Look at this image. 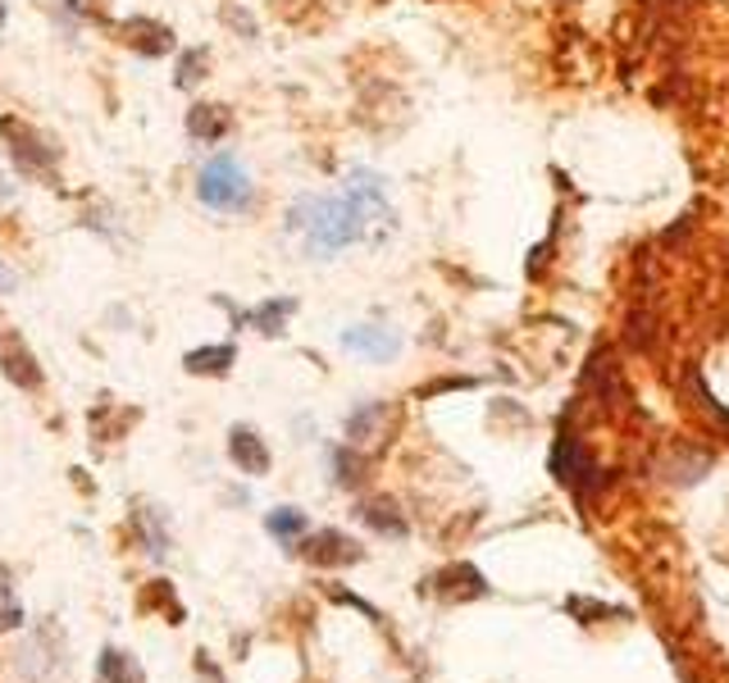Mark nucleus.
<instances>
[{
    "label": "nucleus",
    "mask_w": 729,
    "mask_h": 683,
    "mask_svg": "<svg viewBox=\"0 0 729 683\" xmlns=\"http://www.w3.org/2000/svg\"><path fill=\"white\" fill-rule=\"evenodd\" d=\"M237 360V352L228 347V342H219V347H197V352H187L183 356V369L187 374H228Z\"/></svg>",
    "instance_id": "13"
},
{
    "label": "nucleus",
    "mask_w": 729,
    "mask_h": 683,
    "mask_svg": "<svg viewBox=\"0 0 729 683\" xmlns=\"http://www.w3.org/2000/svg\"><path fill=\"white\" fill-rule=\"evenodd\" d=\"M333 478L343 483V487H356L361 478H365V461L352 452V447H343V452H333Z\"/></svg>",
    "instance_id": "18"
},
{
    "label": "nucleus",
    "mask_w": 729,
    "mask_h": 683,
    "mask_svg": "<svg viewBox=\"0 0 729 683\" xmlns=\"http://www.w3.org/2000/svg\"><path fill=\"white\" fill-rule=\"evenodd\" d=\"M0 374H6L14 387H23V393H37L41 387V365H37V356L28 352V342L19 333L0 337Z\"/></svg>",
    "instance_id": "4"
},
{
    "label": "nucleus",
    "mask_w": 729,
    "mask_h": 683,
    "mask_svg": "<svg viewBox=\"0 0 729 683\" xmlns=\"http://www.w3.org/2000/svg\"><path fill=\"white\" fill-rule=\"evenodd\" d=\"M0 137L10 141V160L28 174V178H56L60 165V146L51 137H41L32 123L23 119H0Z\"/></svg>",
    "instance_id": "3"
},
{
    "label": "nucleus",
    "mask_w": 729,
    "mask_h": 683,
    "mask_svg": "<svg viewBox=\"0 0 729 683\" xmlns=\"http://www.w3.org/2000/svg\"><path fill=\"white\" fill-rule=\"evenodd\" d=\"M119 41L132 46L141 56H169L174 51V32L156 19H124L119 23Z\"/></svg>",
    "instance_id": "5"
},
{
    "label": "nucleus",
    "mask_w": 729,
    "mask_h": 683,
    "mask_svg": "<svg viewBox=\"0 0 729 683\" xmlns=\"http://www.w3.org/2000/svg\"><path fill=\"white\" fill-rule=\"evenodd\" d=\"M252 174L242 169V160L237 156H215L206 169H201V178H197V197H201V206H210V210H219V215H242L252 206Z\"/></svg>",
    "instance_id": "1"
},
{
    "label": "nucleus",
    "mask_w": 729,
    "mask_h": 683,
    "mask_svg": "<svg viewBox=\"0 0 729 683\" xmlns=\"http://www.w3.org/2000/svg\"><path fill=\"white\" fill-rule=\"evenodd\" d=\"M343 342H347V352H361L370 360H393L397 356V337L387 328H352Z\"/></svg>",
    "instance_id": "12"
},
{
    "label": "nucleus",
    "mask_w": 729,
    "mask_h": 683,
    "mask_svg": "<svg viewBox=\"0 0 729 683\" xmlns=\"http://www.w3.org/2000/svg\"><path fill=\"white\" fill-rule=\"evenodd\" d=\"M69 6L78 14H87V19H101V0H69Z\"/></svg>",
    "instance_id": "21"
},
{
    "label": "nucleus",
    "mask_w": 729,
    "mask_h": 683,
    "mask_svg": "<svg viewBox=\"0 0 729 683\" xmlns=\"http://www.w3.org/2000/svg\"><path fill=\"white\" fill-rule=\"evenodd\" d=\"M201 78H206V51H191V56L178 60V87H191Z\"/></svg>",
    "instance_id": "20"
},
{
    "label": "nucleus",
    "mask_w": 729,
    "mask_h": 683,
    "mask_svg": "<svg viewBox=\"0 0 729 683\" xmlns=\"http://www.w3.org/2000/svg\"><path fill=\"white\" fill-rule=\"evenodd\" d=\"M0 28H6V0H0Z\"/></svg>",
    "instance_id": "23"
},
{
    "label": "nucleus",
    "mask_w": 729,
    "mask_h": 683,
    "mask_svg": "<svg viewBox=\"0 0 729 683\" xmlns=\"http://www.w3.org/2000/svg\"><path fill=\"white\" fill-rule=\"evenodd\" d=\"M137 606L146 611V615H165L169 624H183L187 620V611H183V602H178V593H174V583L169 578H151V583H141V597H137Z\"/></svg>",
    "instance_id": "9"
},
{
    "label": "nucleus",
    "mask_w": 729,
    "mask_h": 683,
    "mask_svg": "<svg viewBox=\"0 0 729 683\" xmlns=\"http://www.w3.org/2000/svg\"><path fill=\"white\" fill-rule=\"evenodd\" d=\"M132 533H137L141 547L151 556H169V528H165V515L156 506H137L132 511Z\"/></svg>",
    "instance_id": "10"
},
{
    "label": "nucleus",
    "mask_w": 729,
    "mask_h": 683,
    "mask_svg": "<svg viewBox=\"0 0 729 683\" xmlns=\"http://www.w3.org/2000/svg\"><path fill=\"white\" fill-rule=\"evenodd\" d=\"M10 197V182H6V174H0V201H6Z\"/></svg>",
    "instance_id": "22"
},
{
    "label": "nucleus",
    "mask_w": 729,
    "mask_h": 683,
    "mask_svg": "<svg viewBox=\"0 0 729 683\" xmlns=\"http://www.w3.org/2000/svg\"><path fill=\"white\" fill-rule=\"evenodd\" d=\"M187 132L197 137V141H219L228 132V110H219V106H191Z\"/></svg>",
    "instance_id": "14"
},
{
    "label": "nucleus",
    "mask_w": 729,
    "mask_h": 683,
    "mask_svg": "<svg viewBox=\"0 0 729 683\" xmlns=\"http://www.w3.org/2000/svg\"><path fill=\"white\" fill-rule=\"evenodd\" d=\"M265 528L274 533V538H283V543H292V538H297V533L306 528V515L302 511H292V506H278L269 519H265Z\"/></svg>",
    "instance_id": "17"
},
{
    "label": "nucleus",
    "mask_w": 729,
    "mask_h": 683,
    "mask_svg": "<svg viewBox=\"0 0 729 683\" xmlns=\"http://www.w3.org/2000/svg\"><path fill=\"white\" fill-rule=\"evenodd\" d=\"M387 424H393V410H387L383 402L361 406V410L347 419V437H352V447H378L383 437H387Z\"/></svg>",
    "instance_id": "8"
},
{
    "label": "nucleus",
    "mask_w": 729,
    "mask_h": 683,
    "mask_svg": "<svg viewBox=\"0 0 729 683\" xmlns=\"http://www.w3.org/2000/svg\"><path fill=\"white\" fill-rule=\"evenodd\" d=\"M306 210L311 219H297L311 228V241L319 251H337V247H347V241L361 237V224H365V206L356 197H343V201H319V206H297Z\"/></svg>",
    "instance_id": "2"
},
{
    "label": "nucleus",
    "mask_w": 729,
    "mask_h": 683,
    "mask_svg": "<svg viewBox=\"0 0 729 683\" xmlns=\"http://www.w3.org/2000/svg\"><path fill=\"white\" fill-rule=\"evenodd\" d=\"M96 683H146V674H141V665H137L132 652L106 647L101 661H96Z\"/></svg>",
    "instance_id": "11"
},
{
    "label": "nucleus",
    "mask_w": 729,
    "mask_h": 683,
    "mask_svg": "<svg viewBox=\"0 0 729 683\" xmlns=\"http://www.w3.org/2000/svg\"><path fill=\"white\" fill-rule=\"evenodd\" d=\"M228 456H233V465H237L242 474H252V478L269 474V447L260 443L252 428H242V424L228 433Z\"/></svg>",
    "instance_id": "7"
},
{
    "label": "nucleus",
    "mask_w": 729,
    "mask_h": 683,
    "mask_svg": "<svg viewBox=\"0 0 729 683\" xmlns=\"http://www.w3.org/2000/svg\"><path fill=\"white\" fill-rule=\"evenodd\" d=\"M23 624V606H19V593H14V574L0 565V633H10Z\"/></svg>",
    "instance_id": "16"
},
{
    "label": "nucleus",
    "mask_w": 729,
    "mask_h": 683,
    "mask_svg": "<svg viewBox=\"0 0 729 683\" xmlns=\"http://www.w3.org/2000/svg\"><path fill=\"white\" fill-rule=\"evenodd\" d=\"M361 519H365L374 533H387V538H406V519L397 515L393 502H370V506H361Z\"/></svg>",
    "instance_id": "15"
},
{
    "label": "nucleus",
    "mask_w": 729,
    "mask_h": 683,
    "mask_svg": "<svg viewBox=\"0 0 729 683\" xmlns=\"http://www.w3.org/2000/svg\"><path fill=\"white\" fill-rule=\"evenodd\" d=\"M292 310H297V301H265V306L252 315V324H256L260 333H269V337H274V333H283V319H287Z\"/></svg>",
    "instance_id": "19"
},
{
    "label": "nucleus",
    "mask_w": 729,
    "mask_h": 683,
    "mask_svg": "<svg viewBox=\"0 0 729 683\" xmlns=\"http://www.w3.org/2000/svg\"><path fill=\"white\" fill-rule=\"evenodd\" d=\"M302 556L311 565H352V561H361V547L352 538H343L337 528H324L311 543H302Z\"/></svg>",
    "instance_id": "6"
}]
</instances>
